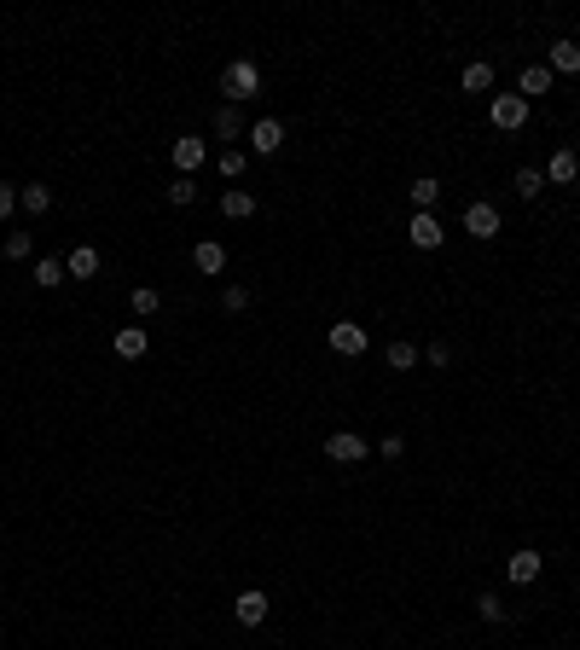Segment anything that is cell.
<instances>
[{"instance_id":"1","label":"cell","mask_w":580,"mask_h":650,"mask_svg":"<svg viewBox=\"0 0 580 650\" xmlns=\"http://www.w3.org/2000/svg\"><path fill=\"white\" fill-rule=\"evenodd\" d=\"M221 93H227V105H244L262 93V70L250 65V58H232L227 70H221Z\"/></svg>"},{"instance_id":"2","label":"cell","mask_w":580,"mask_h":650,"mask_svg":"<svg viewBox=\"0 0 580 650\" xmlns=\"http://www.w3.org/2000/svg\"><path fill=\"white\" fill-rule=\"evenodd\" d=\"M325 342H331V354H342V360H360V354H366V342H372V337H366V325L337 320V325L325 331Z\"/></svg>"},{"instance_id":"3","label":"cell","mask_w":580,"mask_h":650,"mask_svg":"<svg viewBox=\"0 0 580 650\" xmlns=\"http://www.w3.org/2000/svg\"><path fill=\"white\" fill-rule=\"evenodd\" d=\"M488 122H493V128H505V134H516L528 122V100H523V93H499V100L488 105Z\"/></svg>"},{"instance_id":"4","label":"cell","mask_w":580,"mask_h":650,"mask_svg":"<svg viewBox=\"0 0 580 650\" xmlns=\"http://www.w3.org/2000/svg\"><path fill=\"white\" fill-rule=\"evenodd\" d=\"M366 453H372V447H366V436H354V430H331L325 436V459L331 464H360Z\"/></svg>"},{"instance_id":"5","label":"cell","mask_w":580,"mask_h":650,"mask_svg":"<svg viewBox=\"0 0 580 650\" xmlns=\"http://www.w3.org/2000/svg\"><path fill=\"white\" fill-rule=\"evenodd\" d=\"M540 569H546V558H540L534 546H523V551H511V558H505V581H511V586L540 581Z\"/></svg>"},{"instance_id":"6","label":"cell","mask_w":580,"mask_h":650,"mask_svg":"<svg viewBox=\"0 0 580 650\" xmlns=\"http://www.w3.org/2000/svg\"><path fill=\"white\" fill-rule=\"evenodd\" d=\"M169 157H175L180 175H197V169H203V157H209V145L197 140V134H180V140L169 145Z\"/></svg>"},{"instance_id":"7","label":"cell","mask_w":580,"mask_h":650,"mask_svg":"<svg viewBox=\"0 0 580 650\" xmlns=\"http://www.w3.org/2000/svg\"><path fill=\"white\" fill-rule=\"evenodd\" d=\"M279 145H285V122H279V117H262V122L250 128V152H255V157H273Z\"/></svg>"},{"instance_id":"8","label":"cell","mask_w":580,"mask_h":650,"mask_svg":"<svg viewBox=\"0 0 580 650\" xmlns=\"http://www.w3.org/2000/svg\"><path fill=\"white\" fill-rule=\"evenodd\" d=\"M267 604H273L267 593H255V586H244V593H238V604H232V616H238L244 628H262V621H267Z\"/></svg>"},{"instance_id":"9","label":"cell","mask_w":580,"mask_h":650,"mask_svg":"<svg viewBox=\"0 0 580 650\" xmlns=\"http://www.w3.org/2000/svg\"><path fill=\"white\" fill-rule=\"evenodd\" d=\"M464 232H471V238H493V232H499V210L476 198L471 210H464Z\"/></svg>"},{"instance_id":"10","label":"cell","mask_w":580,"mask_h":650,"mask_svg":"<svg viewBox=\"0 0 580 650\" xmlns=\"http://www.w3.org/2000/svg\"><path fill=\"white\" fill-rule=\"evenodd\" d=\"M406 238H412L418 250H441V238H447V232H441V221H436V215H412Z\"/></svg>"},{"instance_id":"11","label":"cell","mask_w":580,"mask_h":650,"mask_svg":"<svg viewBox=\"0 0 580 650\" xmlns=\"http://www.w3.org/2000/svg\"><path fill=\"white\" fill-rule=\"evenodd\" d=\"M221 215H227V221H250L255 215V192L227 186V192H221Z\"/></svg>"},{"instance_id":"12","label":"cell","mask_w":580,"mask_h":650,"mask_svg":"<svg viewBox=\"0 0 580 650\" xmlns=\"http://www.w3.org/2000/svg\"><path fill=\"white\" fill-rule=\"evenodd\" d=\"M192 267L197 273H221V267H227V250H221L215 238H197L192 244Z\"/></svg>"},{"instance_id":"13","label":"cell","mask_w":580,"mask_h":650,"mask_svg":"<svg viewBox=\"0 0 580 650\" xmlns=\"http://www.w3.org/2000/svg\"><path fill=\"white\" fill-rule=\"evenodd\" d=\"M575 175H580V157L569 152V145H563V152H551V163H546V180H551V186H569Z\"/></svg>"},{"instance_id":"14","label":"cell","mask_w":580,"mask_h":650,"mask_svg":"<svg viewBox=\"0 0 580 650\" xmlns=\"http://www.w3.org/2000/svg\"><path fill=\"white\" fill-rule=\"evenodd\" d=\"M546 70H551V76H575V70H580V47L575 41H551Z\"/></svg>"},{"instance_id":"15","label":"cell","mask_w":580,"mask_h":650,"mask_svg":"<svg viewBox=\"0 0 580 650\" xmlns=\"http://www.w3.org/2000/svg\"><path fill=\"white\" fill-rule=\"evenodd\" d=\"M145 349H151V337H145V325H122V331H117V354H122V360H140Z\"/></svg>"},{"instance_id":"16","label":"cell","mask_w":580,"mask_h":650,"mask_svg":"<svg viewBox=\"0 0 580 650\" xmlns=\"http://www.w3.org/2000/svg\"><path fill=\"white\" fill-rule=\"evenodd\" d=\"M18 204H23L30 215H47V210H53V186H41V180H30V186H18Z\"/></svg>"},{"instance_id":"17","label":"cell","mask_w":580,"mask_h":650,"mask_svg":"<svg viewBox=\"0 0 580 650\" xmlns=\"http://www.w3.org/2000/svg\"><path fill=\"white\" fill-rule=\"evenodd\" d=\"M384 360H389V372H412L418 366V342H406V337H394L389 349H384Z\"/></svg>"},{"instance_id":"18","label":"cell","mask_w":580,"mask_h":650,"mask_svg":"<svg viewBox=\"0 0 580 650\" xmlns=\"http://www.w3.org/2000/svg\"><path fill=\"white\" fill-rule=\"evenodd\" d=\"M459 88L464 93H488L493 88V65H482V58H476V65H464L459 70Z\"/></svg>"},{"instance_id":"19","label":"cell","mask_w":580,"mask_h":650,"mask_svg":"<svg viewBox=\"0 0 580 650\" xmlns=\"http://www.w3.org/2000/svg\"><path fill=\"white\" fill-rule=\"evenodd\" d=\"M70 279V267L58 262V256H41V262H35V285H47V290H58Z\"/></svg>"},{"instance_id":"20","label":"cell","mask_w":580,"mask_h":650,"mask_svg":"<svg viewBox=\"0 0 580 650\" xmlns=\"http://www.w3.org/2000/svg\"><path fill=\"white\" fill-rule=\"evenodd\" d=\"M436 198H441V180H436V175L412 180V204H418V215H436Z\"/></svg>"},{"instance_id":"21","label":"cell","mask_w":580,"mask_h":650,"mask_svg":"<svg viewBox=\"0 0 580 650\" xmlns=\"http://www.w3.org/2000/svg\"><path fill=\"white\" fill-rule=\"evenodd\" d=\"M70 279H93L99 273V250H93V244H82V250H70Z\"/></svg>"},{"instance_id":"22","label":"cell","mask_w":580,"mask_h":650,"mask_svg":"<svg viewBox=\"0 0 580 650\" xmlns=\"http://www.w3.org/2000/svg\"><path fill=\"white\" fill-rule=\"evenodd\" d=\"M215 134H221V140H244V117H238V105H221V110H215Z\"/></svg>"},{"instance_id":"23","label":"cell","mask_w":580,"mask_h":650,"mask_svg":"<svg viewBox=\"0 0 580 650\" xmlns=\"http://www.w3.org/2000/svg\"><path fill=\"white\" fill-rule=\"evenodd\" d=\"M551 88V70L546 65H528L523 70V88H516V93H523V100H534V93H546Z\"/></svg>"},{"instance_id":"24","label":"cell","mask_w":580,"mask_h":650,"mask_svg":"<svg viewBox=\"0 0 580 650\" xmlns=\"http://www.w3.org/2000/svg\"><path fill=\"white\" fill-rule=\"evenodd\" d=\"M516 192H523V198H540V192H546V169H516Z\"/></svg>"},{"instance_id":"25","label":"cell","mask_w":580,"mask_h":650,"mask_svg":"<svg viewBox=\"0 0 580 650\" xmlns=\"http://www.w3.org/2000/svg\"><path fill=\"white\" fill-rule=\"evenodd\" d=\"M169 204H180V210H186V204H197V175H180L175 186H169Z\"/></svg>"},{"instance_id":"26","label":"cell","mask_w":580,"mask_h":650,"mask_svg":"<svg viewBox=\"0 0 580 650\" xmlns=\"http://www.w3.org/2000/svg\"><path fill=\"white\" fill-rule=\"evenodd\" d=\"M30 250H35L30 232H12V238H6V262H30Z\"/></svg>"},{"instance_id":"27","label":"cell","mask_w":580,"mask_h":650,"mask_svg":"<svg viewBox=\"0 0 580 650\" xmlns=\"http://www.w3.org/2000/svg\"><path fill=\"white\" fill-rule=\"evenodd\" d=\"M157 308H163V297H157L151 285H140V290H134V314H145V320H151Z\"/></svg>"},{"instance_id":"28","label":"cell","mask_w":580,"mask_h":650,"mask_svg":"<svg viewBox=\"0 0 580 650\" xmlns=\"http://www.w3.org/2000/svg\"><path fill=\"white\" fill-rule=\"evenodd\" d=\"M221 308H227V314H244V308H250V290H244V285H227V290H221Z\"/></svg>"},{"instance_id":"29","label":"cell","mask_w":580,"mask_h":650,"mask_svg":"<svg viewBox=\"0 0 580 650\" xmlns=\"http://www.w3.org/2000/svg\"><path fill=\"white\" fill-rule=\"evenodd\" d=\"M221 175H227V180L244 175V145H227V152H221Z\"/></svg>"},{"instance_id":"30","label":"cell","mask_w":580,"mask_h":650,"mask_svg":"<svg viewBox=\"0 0 580 650\" xmlns=\"http://www.w3.org/2000/svg\"><path fill=\"white\" fill-rule=\"evenodd\" d=\"M476 616H482V621H505V604L493 593H482V598H476Z\"/></svg>"},{"instance_id":"31","label":"cell","mask_w":580,"mask_h":650,"mask_svg":"<svg viewBox=\"0 0 580 650\" xmlns=\"http://www.w3.org/2000/svg\"><path fill=\"white\" fill-rule=\"evenodd\" d=\"M12 204H18V186H6V180H0V221L12 215Z\"/></svg>"},{"instance_id":"32","label":"cell","mask_w":580,"mask_h":650,"mask_svg":"<svg viewBox=\"0 0 580 650\" xmlns=\"http://www.w3.org/2000/svg\"><path fill=\"white\" fill-rule=\"evenodd\" d=\"M424 354H429V366H447V360H453V349H447V342H429Z\"/></svg>"}]
</instances>
